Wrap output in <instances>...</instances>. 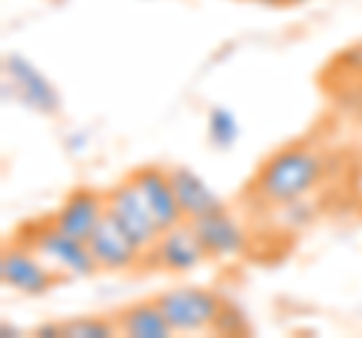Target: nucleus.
<instances>
[{
    "label": "nucleus",
    "mask_w": 362,
    "mask_h": 338,
    "mask_svg": "<svg viewBox=\"0 0 362 338\" xmlns=\"http://www.w3.org/2000/svg\"><path fill=\"white\" fill-rule=\"evenodd\" d=\"M323 161L305 145H287L269 157L257 175V194L275 206L299 202L317 185Z\"/></svg>",
    "instance_id": "f257e3e1"
},
{
    "label": "nucleus",
    "mask_w": 362,
    "mask_h": 338,
    "mask_svg": "<svg viewBox=\"0 0 362 338\" xmlns=\"http://www.w3.org/2000/svg\"><path fill=\"white\" fill-rule=\"evenodd\" d=\"M28 247H33L45 263H49L54 272L61 275H73V278H90L94 272H100V266L90 254L88 242L76 239L66 230H61L54 221H45L40 227H30L28 233H21V239Z\"/></svg>",
    "instance_id": "f03ea898"
},
{
    "label": "nucleus",
    "mask_w": 362,
    "mask_h": 338,
    "mask_svg": "<svg viewBox=\"0 0 362 338\" xmlns=\"http://www.w3.org/2000/svg\"><path fill=\"white\" fill-rule=\"evenodd\" d=\"M157 305L166 314L173 332H202V330H214L223 299L206 287H175L160 293Z\"/></svg>",
    "instance_id": "7ed1b4c3"
},
{
    "label": "nucleus",
    "mask_w": 362,
    "mask_h": 338,
    "mask_svg": "<svg viewBox=\"0 0 362 338\" xmlns=\"http://www.w3.org/2000/svg\"><path fill=\"white\" fill-rule=\"evenodd\" d=\"M106 211L115 218V223L130 235L133 245L139 247L142 254H151V247L157 245V239H160V227H157L151 209L145 206V199H142L133 178H127V182H121L109 190Z\"/></svg>",
    "instance_id": "20e7f679"
},
{
    "label": "nucleus",
    "mask_w": 362,
    "mask_h": 338,
    "mask_svg": "<svg viewBox=\"0 0 362 338\" xmlns=\"http://www.w3.org/2000/svg\"><path fill=\"white\" fill-rule=\"evenodd\" d=\"M58 275L61 272H54L25 242H16L0 257V278H4V284L16 293H25V296H42L49 287L58 284Z\"/></svg>",
    "instance_id": "39448f33"
},
{
    "label": "nucleus",
    "mask_w": 362,
    "mask_h": 338,
    "mask_svg": "<svg viewBox=\"0 0 362 338\" xmlns=\"http://www.w3.org/2000/svg\"><path fill=\"white\" fill-rule=\"evenodd\" d=\"M151 257L154 263L163 269V272H173V275H181V272H194L202 263L209 260L206 247L199 245L194 227L190 221H181L178 227L173 230H163L157 245L151 247Z\"/></svg>",
    "instance_id": "423d86ee"
},
{
    "label": "nucleus",
    "mask_w": 362,
    "mask_h": 338,
    "mask_svg": "<svg viewBox=\"0 0 362 338\" xmlns=\"http://www.w3.org/2000/svg\"><path fill=\"white\" fill-rule=\"evenodd\" d=\"M88 247L103 272H127V269H133L145 257L139 247L133 245L130 235L115 223V218H112L109 211H106V218L97 223V230L90 233Z\"/></svg>",
    "instance_id": "0eeeda50"
},
{
    "label": "nucleus",
    "mask_w": 362,
    "mask_h": 338,
    "mask_svg": "<svg viewBox=\"0 0 362 338\" xmlns=\"http://www.w3.org/2000/svg\"><path fill=\"white\" fill-rule=\"evenodd\" d=\"M139 194L145 199V206L151 209V215L157 221V227L163 230H173L185 221V211L178 206V197L173 190V182H169V169H157V166H142L130 175Z\"/></svg>",
    "instance_id": "6e6552de"
},
{
    "label": "nucleus",
    "mask_w": 362,
    "mask_h": 338,
    "mask_svg": "<svg viewBox=\"0 0 362 338\" xmlns=\"http://www.w3.org/2000/svg\"><path fill=\"white\" fill-rule=\"evenodd\" d=\"M190 227H194L199 245L206 247L209 260H230V257H239L245 251V233L226 211V206L190 221Z\"/></svg>",
    "instance_id": "1a4fd4ad"
},
{
    "label": "nucleus",
    "mask_w": 362,
    "mask_h": 338,
    "mask_svg": "<svg viewBox=\"0 0 362 338\" xmlns=\"http://www.w3.org/2000/svg\"><path fill=\"white\" fill-rule=\"evenodd\" d=\"M6 78H13V91L30 109L42 112V115H54L61 109V97L54 91V85L28 58H21V54L6 58Z\"/></svg>",
    "instance_id": "9d476101"
},
{
    "label": "nucleus",
    "mask_w": 362,
    "mask_h": 338,
    "mask_svg": "<svg viewBox=\"0 0 362 338\" xmlns=\"http://www.w3.org/2000/svg\"><path fill=\"white\" fill-rule=\"evenodd\" d=\"M103 218H106V194H97V190H73L61 202V209L52 215V221L61 230H66L82 242L90 239V233L97 230V223Z\"/></svg>",
    "instance_id": "9b49d317"
},
{
    "label": "nucleus",
    "mask_w": 362,
    "mask_h": 338,
    "mask_svg": "<svg viewBox=\"0 0 362 338\" xmlns=\"http://www.w3.org/2000/svg\"><path fill=\"white\" fill-rule=\"evenodd\" d=\"M169 182H173L178 206H181V211H185V221H197L202 215H209V211L223 209V199L202 182L194 169H187V166L169 169Z\"/></svg>",
    "instance_id": "f8f14e48"
},
{
    "label": "nucleus",
    "mask_w": 362,
    "mask_h": 338,
    "mask_svg": "<svg viewBox=\"0 0 362 338\" xmlns=\"http://www.w3.org/2000/svg\"><path fill=\"white\" fill-rule=\"evenodd\" d=\"M115 320H118V332L130 338H169L173 335V326H169L166 314L157 305V299L133 302V305L121 308L115 314Z\"/></svg>",
    "instance_id": "ddd939ff"
},
{
    "label": "nucleus",
    "mask_w": 362,
    "mask_h": 338,
    "mask_svg": "<svg viewBox=\"0 0 362 338\" xmlns=\"http://www.w3.org/2000/svg\"><path fill=\"white\" fill-rule=\"evenodd\" d=\"M61 335L64 338H112L121 332L115 317H70V320H61Z\"/></svg>",
    "instance_id": "4468645a"
},
{
    "label": "nucleus",
    "mask_w": 362,
    "mask_h": 338,
    "mask_svg": "<svg viewBox=\"0 0 362 338\" xmlns=\"http://www.w3.org/2000/svg\"><path fill=\"white\" fill-rule=\"evenodd\" d=\"M209 139L218 148H233L235 139H239V124H235V115L226 106H214L209 112Z\"/></svg>",
    "instance_id": "2eb2a0df"
},
{
    "label": "nucleus",
    "mask_w": 362,
    "mask_h": 338,
    "mask_svg": "<svg viewBox=\"0 0 362 338\" xmlns=\"http://www.w3.org/2000/svg\"><path fill=\"white\" fill-rule=\"evenodd\" d=\"M214 332H247V320L242 317L235 308H230L223 302V308H221V314H218V320H214Z\"/></svg>",
    "instance_id": "dca6fc26"
},
{
    "label": "nucleus",
    "mask_w": 362,
    "mask_h": 338,
    "mask_svg": "<svg viewBox=\"0 0 362 338\" xmlns=\"http://www.w3.org/2000/svg\"><path fill=\"white\" fill-rule=\"evenodd\" d=\"M266 4H284L287 6V4H305V0H266Z\"/></svg>",
    "instance_id": "f3484780"
}]
</instances>
